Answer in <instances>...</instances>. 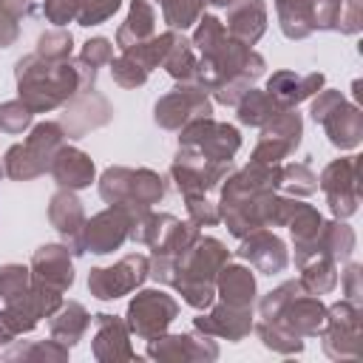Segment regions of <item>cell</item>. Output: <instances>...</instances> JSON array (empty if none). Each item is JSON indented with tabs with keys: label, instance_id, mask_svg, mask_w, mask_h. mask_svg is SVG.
<instances>
[{
	"label": "cell",
	"instance_id": "obj_6",
	"mask_svg": "<svg viewBox=\"0 0 363 363\" xmlns=\"http://www.w3.org/2000/svg\"><path fill=\"white\" fill-rule=\"evenodd\" d=\"M65 145V130L60 122H40L31 128L23 145H11L3 156V173L14 182H28L43 176L57 150Z\"/></svg>",
	"mask_w": 363,
	"mask_h": 363
},
{
	"label": "cell",
	"instance_id": "obj_50",
	"mask_svg": "<svg viewBox=\"0 0 363 363\" xmlns=\"http://www.w3.org/2000/svg\"><path fill=\"white\" fill-rule=\"evenodd\" d=\"M0 9H3V11H9L11 17L23 20V17H28V14H31L34 0H0Z\"/></svg>",
	"mask_w": 363,
	"mask_h": 363
},
{
	"label": "cell",
	"instance_id": "obj_51",
	"mask_svg": "<svg viewBox=\"0 0 363 363\" xmlns=\"http://www.w3.org/2000/svg\"><path fill=\"white\" fill-rule=\"evenodd\" d=\"M210 6H216V9H230L233 3H238V0H207Z\"/></svg>",
	"mask_w": 363,
	"mask_h": 363
},
{
	"label": "cell",
	"instance_id": "obj_3",
	"mask_svg": "<svg viewBox=\"0 0 363 363\" xmlns=\"http://www.w3.org/2000/svg\"><path fill=\"white\" fill-rule=\"evenodd\" d=\"M17 94L34 113H48L62 108L74 94H79V74L74 60H43L40 54H28L14 68Z\"/></svg>",
	"mask_w": 363,
	"mask_h": 363
},
{
	"label": "cell",
	"instance_id": "obj_49",
	"mask_svg": "<svg viewBox=\"0 0 363 363\" xmlns=\"http://www.w3.org/2000/svg\"><path fill=\"white\" fill-rule=\"evenodd\" d=\"M20 37V26H17V17H11L9 11L0 9V48H9L14 45Z\"/></svg>",
	"mask_w": 363,
	"mask_h": 363
},
{
	"label": "cell",
	"instance_id": "obj_17",
	"mask_svg": "<svg viewBox=\"0 0 363 363\" xmlns=\"http://www.w3.org/2000/svg\"><path fill=\"white\" fill-rule=\"evenodd\" d=\"M111 116H113L111 102L91 88V91L74 94L65 102V111L60 116V125H62V130H65L68 139H79V136H85V133H91L96 128H105L111 122Z\"/></svg>",
	"mask_w": 363,
	"mask_h": 363
},
{
	"label": "cell",
	"instance_id": "obj_23",
	"mask_svg": "<svg viewBox=\"0 0 363 363\" xmlns=\"http://www.w3.org/2000/svg\"><path fill=\"white\" fill-rule=\"evenodd\" d=\"M193 329L210 337H227V340H241L252 329V306H233V303H218L207 315L193 320Z\"/></svg>",
	"mask_w": 363,
	"mask_h": 363
},
{
	"label": "cell",
	"instance_id": "obj_34",
	"mask_svg": "<svg viewBox=\"0 0 363 363\" xmlns=\"http://www.w3.org/2000/svg\"><path fill=\"white\" fill-rule=\"evenodd\" d=\"M162 68H164L173 79H179V82H196V68H199L196 48H193V43H190L182 31L176 34V40H173L167 57L162 60Z\"/></svg>",
	"mask_w": 363,
	"mask_h": 363
},
{
	"label": "cell",
	"instance_id": "obj_29",
	"mask_svg": "<svg viewBox=\"0 0 363 363\" xmlns=\"http://www.w3.org/2000/svg\"><path fill=\"white\" fill-rule=\"evenodd\" d=\"M88 326H91V315H88V309H85L82 303H77V301L62 303V306L51 315V320H48L51 337H54L57 343L68 346V349L77 346V343L85 337Z\"/></svg>",
	"mask_w": 363,
	"mask_h": 363
},
{
	"label": "cell",
	"instance_id": "obj_27",
	"mask_svg": "<svg viewBox=\"0 0 363 363\" xmlns=\"http://www.w3.org/2000/svg\"><path fill=\"white\" fill-rule=\"evenodd\" d=\"M227 34L244 45H255L267 31V3L264 0H238L227 9Z\"/></svg>",
	"mask_w": 363,
	"mask_h": 363
},
{
	"label": "cell",
	"instance_id": "obj_39",
	"mask_svg": "<svg viewBox=\"0 0 363 363\" xmlns=\"http://www.w3.org/2000/svg\"><path fill=\"white\" fill-rule=\"evenodd\" d=\"M281 190H286L289 196H312L318 190V176L312 173L309 164L303 162H289L281 164Z\"/></svg>",
	"mask_w": 363,
	"mask_h": 363
},
{
	"label": "cell",
	"instance_id": "obj_35",
	"mask_svg": "<svg viewBox=\"0 0 363 363\" xmlns=\"http://www.w3.org/2000/svg\"><path fill=\"white\" fill-rule=\"evenodd\" d=\"M176 34L179 31H162V34H153V37H147V40H142V43H136V45H130V48H125L122 54H128L133 62H139L147 74L156 68V65H162V60L167 57V51H170V45H173V40H176Z\"/></svg>",
	"mask_w": 363,
	"mask_h": 363
},
{
	"label": "cell",
	"instance_id": "obj_25",
	"mask_svg": "<svg viewBox=\"0 0 363 363\" xmlns=\"http://www.w3.org/2000/svg\"><path fill=\"white\" fill-rule=\"evenodd\" d=\"M323 88V74L309 71V74H298V71H275L267 79V94L284 105V108H295L298 102L309 99L312 94H318Z\"/></svg>",
	"mask_w": 363,
	"mask_h": 363
},
{
	"label": "cell",
	"instance_id": "obj_32",
	"mask_svg": "<svg viewBox=\"0 0 363 363\" xmlns=\"http://www.w3.org/2000/svg\"><path fill=\"white\" fill-rule=\"evenodd\" d=\"M284 105H278L267 91H258V88H247L244 96L235 102V116L241 125H250V128H261L267 125Z\"/></svg>",
	"mask_w": 363,
	"mask_h": 363
},
{
	"label": "cell",
	"instance_id": "obj_26",
	"mask_svg": "<svg viewBox=\"0 0 363 363\" xmlns=\"http://www.w3.org/2000/svg\"><path fill=\"white\" fill-rule=\"evenodd\" d=\"M48 173L54 176V182L62 187V190H85L91 187L94 182V162L88 153H82L79 147H71V145H62L48 167Z\"/></svg>",
	"mask_w": 363,
	"mask_h": 363
},
{
	"label": "cell",
	"instance_id": "obj_21",
	"mask_svg": "<svg viewBox=\"0 0 363 363\" xmlns=\"http://www.w3.org/2000/svg\"><path fill=\"white\" fill-rule=\"evenodd\" d=\"M96 332H94V357L99 363H119V360H136V352L130 349V329L122 318L99 312L94 315Z\"/></svg>",
	"mask_w": 363,
	"mask_h": 363
},
{
	"label": "cell",
	"instance_id": "obj_10",
	"mask_svg": "<svg viewBox=\"0 0 363 363\" xmlns=\"http://www.w3.org/2000/svg\"><path fill=\"white\" fill-rule=\"evenodd\" d=\"M201 233H199V227L193 224V221H179L176 216H170L167 218V224L162 227V233H159V238L150 244V269H147V275L153 278V281H159V284H173V275H176V267H179V261H182V255L193 247V241L199 238Z\"/></svg>",
	"mask_w": 363,
	"mask_h": 363
},
{
	"label": "cell",
	"instance_id": "obj_37",
	"mask_svg": "<svg viewBox=\"0 0 363 363\" xmlns=\"http://www.w3.org/2000/svg\"><path fill=\"white\" fill-rule=\"evenodd\" d=\"M156 3L162 9L164 23L173 31H187L190 26H196L207 6V0H156Z\"/></svg>",
	"mask_w": 363,
	"mask_h": 363
},
{
	"label": "cell",
	"instance_id": "obj_40",
	"mask_svg": "<svg viewBox=\"0 0 363 363\" xmlns=\"http://www.w3.org/2000/svg\"><path fill=\"white\" fill-rule=\"evenodd\" d=\"M71 51H74V37H71V31H65V28H51V31H45V34H40L34 54H40L43 60L60 62V60H71Z\"/></svg>",
	"mask_w": 363,
	"mask_h": 363
},
{
	"label": "cell",
	"instance_id": "obj_48",
	"mask_svg": "<svg viewBox=\"0 0 363 363\" xmlns=\"http://www.w3.org/2000/svg\"><path fill=\"white\" fill-rule=\"evenodd\" d=\"M360 278H363L360 264H349L346 272H343V292H346V301H352L357 306L363 303V284H360Z\"/></svg>",
	"mask_w": 363,
	"mask_h": 363
},
{
	"label": "cell",
	"instance_id": "obj_14",
	"mask_svg": "<svg viewBox=\"0 0 363 363\" xmlns=\"http://www.w3.org/2000/svg\"><path fill=\"white\" fill-rule=\"evenodd\" d=\"M179 145L213 162H233V156L241 147V133L227 122H216L213 116H204L179 130Z\"/></svg>",
	"mask_w": 363,
	"mask_h": 363
},
{
	"label": "cell",
	"instance_id": "obj_15",
	"mask_svg": "<svg viewBox=\"0 0 363 363\" xmlns=\"http://www.w3.org/2000/svg\"><path fill=\"white\" fill-rule=\"evenodd\" d=\"M303 136V119L295 108H281L267 125H261V136L252 147L250 162H267V164H281L295 147L301 145Z\"/></svg>",
	"mask_w": 363,
	"mask_h": 363
},
{
	"label": "cell",
	"instance_id": "obj_19",
	"mask_svg": "<svg viewBox=\"0 0 363 363\" xmlns=\"http://www.w3.org/2000/svg\"><path fill=\"white\" fill-rule=\"evenodd\" d=\"M244 261H250V267H255L258 272L264 275H275V272H284L286 264H289V252H286V244L269 233L267 227H258L252 233H247L241 238V247L235 250Z\"/></svg>",
	"mask_w": 363,
	"mask_h": 363
},
{
	"label": "cell",
	"instance_id": "obj_31",
	"mask_svg": "<svg viewBox=\"0 0 363 363\" xmlns=\"http://www.w3.org/2000/svg\"><path fill=\"white\" fill-rule=\"evenodd\" d=\"M275 11H278V23H281L284 37L303 40L315 31L312 0H275Z\"/></svg>",
	"mask_w": 363,
	"mask_h": 363
},
{
	"label": "cell",
	"instance_id": "obj_1",
	"mask_svg": "<svg viewBox=\"0 0 363 363\" xmlns=\"http://www.w3.org/2000/svg\"><path fill=\"white\" fill-rule=\"evenodd\" d=\"M258 337L278 354H298L303 337H315L326 320V306L318 295L306 292L301 281H284L258 303Z\"/></svg>",
	"mask_w": 363,
	"mask_h": 363
},
{
	"label": "cell",
	"instance_id": "obj_28",
	"mask_svg": "<svg viewBox=\"0 0 363 363\" xmlns=\"http://www.w3.org/2000/svg\"><path fill=\"white\" fill-rule=\"evenodd\" d=\"M216 295L233 306H252L255 301V275L241 264H224L216 275Z\"/></svg>",
	"mask_w": 363,
	"mask_h": 363
},
{
	"label": "cell",
	"instance_id": "obj_2",
	"mask_svg": "<svg viewBox=\"0 0 363 363\" xmlns=\"http://www.w3.org/2000/svg\"><path fill=\"white\" fill-rule=\"evenodd\" d=\"M278 184H281V164H267V162H250L247 167L224 179L218 216L227 224L230 235L244 238L258 227H272Z\"/></svg>",
	"mask_w": 363,
	"mask_h": 363
},
{
	"label": "cell",
	"instance_id": "obj_46",
	"mask_svg": "<svg viewBox=\"0 0 363 363\" xmlns=\"http://www.w3.org/2000/svg\"><path fill=\"white\" fill-rule=\"evenodd\" d=\"M79 60L88 62L91 68H99V65H108L113 60V43L105 40V37H91L82 51H79Z\"/></svg>",
	"mask_w": 363,
	"mask_h": 363
},
{
	"label": "cell",
	"instance_id": "obj_38",
	"mask_svg": "<svg viewBox=\"0 0 363 363\" xmlns=\"http://www.w3.org/2000/svg\"><path fill=\"white\" fill-rule=\"evenodd\" d=\"M6 360H68V346L57 343L54 337L51 340H34V343H17L11 349L3 352Z\"/></svg>",
	"mask_w": 363,
	"mask_h": 363
},
{
	"label": "cell",
	"instance_id": "obj_9",
	"mask_svg": "<svg viewBox=\"0 0 363 363\" xmlns=\"http://www.w3.org/2000/svg\"><path fill=\"white\" fill-rule=\"evenodd\" d=\"M230 173H233V162H213L182 145L170 164V179L176 182V190L182 196H207Z\"/></svg>",
	"mask_w": 363,
	"mask_h": 363
},
{
	"label": "cell",
	"instance_id": "obj_33",
	"mask_svg": "<svg viewBox=\"0 0 363 363\" xmlns=\"http://www.w3.org/2000/svg\"><path fill=\"white\" fill-rule=\"evenodd\" d=\"M301 267V284L306 292L312 295H326L337 286V261H332L329 255H312L306 258Z\"/></svg>",
	"mask_w": 363,
	"mask_h": 363
},
{
	"label": "cell",
	"instance_id": "obj_43",
	"mask_svg": "<svg viewBox=\"0 0 363 363\" xmlns=\"http://www.w3.org/2000/svg\"><path fill=\"white\" fill-rule=\"evenodd\" d=\"M34 111L23 99H9L0 105V130L3 133H23L31 125Z\"/></svg>",
	"mask_w": 363,
	"mask_h": 363
},
{
	"label": "cell",
	"instance_id": "obj_12",
	"mask_svg": "<svg viewBox=\"0 0 363 363\" xmlns=\"http://www.w3.org/2000/svg\"><path fill=\"white\" fill-rule=\"evenodd\" d=\"M318 187L326 196V204L335 218H349L360 204V156L335 159L323 167Z\"/></svg>",
	"mask_w": 363,
	"mask_h": 363
},
{
	"label": "cell",
	"instance_id": "obj_18",
	"mask_svg": "<svg viewBox=\"0 0 363 363\" xmlns=\"http://www.w3.org/2000/svg\"><path fill=\"white\" fill-rule=\"evenodd\" d=\"M128 233H130V213L122 207H108V210L85 218L82 252L91 250L96 255H108L128 241Z\"/></svg>",
	"mask_w": 363,
	"mask_h": 363
},
{
	"label": "cell",
	"instance_id": "obj_5",
	"mask_svg": "<svg viewBox=\"0 0 363 363\" xmlns=\"http://www.w3.org/2000/svg\"><path fill=\"white\" fill-rule=\"evenodd\" d=\"M164 179L147 167H108L99 179V196L111 207H122L130 216L150 210L164 199Z\"/></svg>",
	"mask_w": 363,
	"mask_h": 363
},
{
	"label": "cell",
	"instance_id": "obj_36",
	"mask_svg": "<svg viewBox=\"0 0 363 363\" xmlns=\"http://www.w3.org/2000/svg\"><path fill=\"white\" fill-rule=\"evenodd\" d=\"M286 227H289V233H292V244H295V252H303L315 238H318V233H320V227H323V216L312 207V204H298L295 207V213H292V218L286 221Z\"/></svg>",
	"mask_w": 363,
	"mask_h": 363
},
{
	"label": "cell",
	"instance_id": "obj_44",
	"mask_svg": "<svg viewBox=\"0 0 363 363\" xmlns=\"http://www.w3.org/2000/svg\"><path fill=\"white\" fill-rule=\"evenodd\" d=\"M119 6H122V0H79L77 23L79 26H99L108 17H113Z\"/></svg>",
	"mask_w": 363,
	"mask_h": 363
},
{
	"label": "cell",
	"instance_id": "obj_8",
	"mask_svg": "<svg viewBox=\"0 0 363 363\" xmlns=\"http://www.w3.org/2000/svg\"><path fill=\"white\" fill-rule=\"evenodd\" d=\"M323 352L335 360L340 357H360L363 352V309L352 301H337L326 309V320L320 326Z\"/></svg>",
	"mask_w": 363,
	"mask_h": 363
},
{
	"label": "cell",
	"instance_id": "obj_52",
	"mask_svg": "<svg viewBox=\"0 0 363 363\" xmlns=\"http://www.w3.org/2000/svg\"><path fill=\"white\" fill-rule=\"evenodd\" d=\"M0 176H3V167H0Z\"/></svg>",
	"mask_w": 363,
	"mask_h": 363
},
{
	"label": "cell",
	"instance_id": "obj_47",
	"mask_svg": "<svg viewBox=\"0 0 363 363\" xmlns=\"http://www.w3.org/2000/svg\"><path fill=\"white\" fill-rule=\"evenodd\" d=\"M43 14H45V20L54 23V26L77 23L79 0H45V3H43Z\"/></svg>",
	"mask_w": 363,
	"mask_h": 363
},
{
	"label": "cell",
	"instance_id": "obj_45",
	"mask_svg": "<svg viewBox=\"0 0 363 363\" xmlns=\"http://www.w3.org/2000/svg\"><path fill=\"white\" fill-rule=\"evenodd\" d=\"M184 207L196 227H216L221 221L218 204H213L207 196H184Z\"/></svg>",
	"mask_w": 363,
	"mask_h": 363
},
{
	"label": "cell",
	"instance_id": "obj_20",
	"mask_svg": "<svg viewBox=\"0 0 363 363\" xmlns=\"http://www.w3.org/2000/svg\"><path fill=\"white\" fill-rule=\"evenodd\" d=\"M31 281L57 292H65L74 284V264H71V250L62 244H43L31 255Z\"/></svg>",
	"mask_w": 363,
	"mask_h": 363
},
{
	"label": "cell",
	"instance_id": "obj_41",
	"mask_svg": "<svg viewBox=\"0 0 363 363\" xmlns=\"http://www.w3.org/2000/svg\"><path fill=\"white\" fill-rule=\"evenodd\" d=\"M31 286V269L23 264H3L0 267V298L9 303Z\"/></svg>",
	"mask_w": 363,
	"mask_h": 363
},
{
	"label": "cell",
	"instance_id": "obj_7",
	"mask_svg": "<svg viewBox=\"0 0 363 363\" xmlns=\"http://www.w3.org/2000/svg\"><path fill=\"white\" fill-rule=\"evenodd\" d=\"M312 119L326 130L329 142L340 150H352L363 139V113L357 105L346 102L340 91H320L309 108Z\"/></svg>",
	"mask_w": 363,
	"mask_h": 363
},
{
	"label": "cell",
	"instance_id": "obj_11",
	"mask_svg": "<svg viewBox=\"0 0 363 363\" xmlns=\"http://www.w3.org/2000/svg\"><path fill=\"white\" fill-rule=\"evenodd\" d=\"M204 116H213V102L196 82H179L153 105V122L164 130H182L184 125Z\"/></svg>",
	"mask_w": 363,
	"mask_h": 363
},
{
	"label": "cell",
	"instance_id": "obj_24",
	"mask_svg": "<svg viewBox=\"0 0 363 363\" xmlns=\"http://www.w3.org/2000/svg\"><path fill=\"white\" fill-rule=\"evenodd\" d=\"M147 357L153 360H216L218 357V346L210 340V335L204 337H193V335H159L153 340H147Z\"/></svg>",
	"mask_w": 363,
	"mask_h": 363
},
{
	"label": "cell",
	"instance_id": "obj_4",
	"mask_svg": "<svg viewBox=\"0 0 363 363\" xmlns=\"http://www.w3.org/2000/svg\"><path fill=\"white\" fill-rule=\"evenodd\" d=\"M227 261H230V250L218 238L199 235L193 247L182 255L170 286L193 309H210L216 301V275Z\"/></svg>",
	"mask_w": 363,
	"mask_h": 363
},
{
	"label": "cell",
	"instance_id": "obj_30",
	"mask_svg": "<svg viewBox=\"0 0 363 363\" xmlns=\"http://www.w3.org/2000/svg\"><path fill=\"white\" fill-rule=\"evenodd\" d=\"M153 34H156V11H153V6L147 0H133L125 23L116 31V45L125 51V48H130V45H136V43L153 37Z\"/></svg>",
	"mask_w": 363,
	"mask_h": 363
},
{
	"label": "cell",
	"instance_id": "obj_13",
	"mask_svg": "<svg viewBox=\"0 0 363 363\" xmlns=\"http://www.w3.org/2000/svg\"><path fill=\"white\" fill-rule=\"evenodd\" d=\"M176 318H179V303L173 295H167L162 289H142L128 303L125 323H128L130 335H136L142 340H153V337L164 335Z\"/></svg>",
	"mask_w": 363,
	"mask_h": 363
},
{
	"label": "cell",
	"instance_id": "obj_16",
	"mask_svg": "<svg viewBox=\"0 0 363 363\" xmlns=\"http://www.w3.org/2000/svg\"><path fill=\"white\" fill-rule=\"evenodd\" d=\"M147 269H150V261L139 252H130L113 267H94L88 272V289L99 301H116L133 292L136 286H142V281L147 278Z\"/></svg>",
	"mask_w": 363,
	"mask_h": 363
},
{
	"label": "cell",
	"instance_id": "obj_22",
	"mask_svg": "<svg viewBox=\"0 0 363 363\" xmlns=\"http://www.w3.org/2000/svg\"><path fill=\"white\" fill-rule=\"evenodd\" d=\"M48 221L51 227L65 238L71 255H82V227H85V210L82 201L74 196V190H57L48 201Z\"/></svg>",
	"mask_w": 363,
	"mask_h": 363
},
{
	"label": "cell",
	"instance_id": "obj_42",
	"mask_svg": "<svg viewBox=\"0 0 363 363\" xmlns=\"http://www.w3.org/2000/svg\"><path fill=\"white\" fill-rule=\"evenodd\" d=\"M108 65H111V77L119 88H142L147 82V71L139 62H133L128 54L113 57Z\"/></svg>",
	"mask_w": 363,
	"mask_h": 363
}]
</instances>
